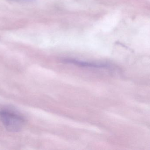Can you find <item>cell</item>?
Segmentation results:
<instances>
[{
    "instance_id": "obj_2",
    "label": "cell",
    "mask_w": 150,
    "mask_h": 150,
    "mask_svg": "<svg viewBox=\"0 0 150 150\" xmlns=\"http://www.w3.org/2000/svg\"><path fill=\"white\" fill-rule=\"evenodd\" d=\"M64 61L67 63H71V64H74L78 66H81V67H89V68H108V65L106 64L82 61L78 60L75 59H65L64 60Z\"/></svg>"
},
{
    "instance_id": "obj_1",
    "label": "cell",
    "mask_w": 150,
    "mask_h": 150,
    "mask_svg": "<svg viewBox=\"0 0 150 150\" xmlns=\"http://www.w3.org/2000/svg\"><path fill=\"white\" fill-rule=\"evenodd\" d=\"M0 120L9 132H18L24 125V119L21 115L6 110L0 111Z\"/></svg>"
},
{
    "instance_id": "obj_3",
    "label": "cell",
    "mask_w": 150,
    "mask_h": 150,
    "mask_svg": "<svg viewBox=\"0 0 150 150\" xmlns=\"http://www.w3.org/2000/svg\"><path fill=\"white\" fill-rule=\"evenodd\" d=\"M8 1L15 2H31L35 0H8Z\"/></svg>"
}]
</instances>
